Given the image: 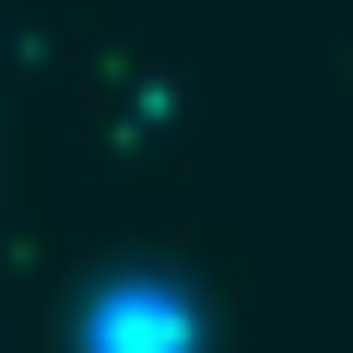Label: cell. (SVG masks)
<instances>
[{
	"instance_id": "cell-1",
	"label": "cell",
	"mask_w": 353,
	"mask_h": 353,
	"mask_svg": "<svg viewBox=\"0 0 353 353\" xmlns=\"http://www.w3.org/2000/svg\"><path fill=\"white\" fill-rule=\"evenodd\" d=\"M118 294H130V330L106 306H83V353H189V306L165 283H118Z\"/></svg>"
}]
</instances>
